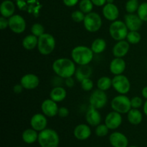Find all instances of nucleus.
I'll return each mask as SVG.
<instances>
[{
  "mask_svg": "<svg viewBox=\"0 0 147 147\" xmlns=\"http://www.w3.org/2000/svg\"><path fill=\"white\" fill-rule=\"evenodd\" d=\"M134 1H138V0H134Z\"/></svg>",
  "mask_w": 147,
  "mask_h": 147,
  "instance_id": "obj_49",
  "label": "nucleus"
},
{
  "mask_svg": "<svg viewBox=\"0 0 147 147\" xmlns=\"http://www.w3.org/2000/svg\"><path fill=\"white\" fill-rule=\"evenodd\" d=\"M139 7V4L138 1H134V0H129L126 4V10L129 14H133L135 11L138 10Z\"/></svg>",
  "mask_w": 147,
  "mask_h": 147,
  "instance_id": "obj_35",
  "label": "nucleus"
},
{
  "mask_svg": "<svg viewBox=\"0 0 147 147\" xmlns=\"http://www.w3.org/2000/svg\"><path fill=\"white\" fill-rule=\"evenodd\" d=\"M103 15L107 20L111 22H113L117 20L119 16V10L118 7L114 4H109L107 3L105 4L103 8Z\"/></svg>",
  "mask_w": 147,
  "mask_h": 147,
  "instance_id": "obj_21",
  "label": "nucleus"
},
{
  "mask_svg": "<svg viewBox=\"0 0 147 147\" xmlns=\"http://www.w3.org/2000/svg\"><path fill=\"white\" fill-rule=\"evenodd\" d=\"M128 147H138V146H128Z\"/></svg>",
  "mask_w": 147,
  "mask_h": 147,
  "instance_id": "obj_48",
  "label": "nucleus"
},
{
  "mask_svg": "<svg viewBox=\"0 0 147 147\" xmlns=\"http://www.w3.org/2000/svg\"><path fill=\"white\" fill-rule=\"evenodd\" d=\"M20 84L26 90H33L40 85V78L33 73H27L20 79Z\"/></svg>",
  "mask_w": 147,
  "mask_h": 147,
  "instance_id": "obj_14",
  "label": "nucleus"
},
{
  "mask_svg": "<svg viewBox=\"0 0 147 147\" xmlns=\"http://www.w3.org/2000/svg\"><path fill=\"white\" fill-rule=\"evenodd\" d=\"M93 5L97 6V7H102L105 5L106 3V0H91Z\"/></svg>",
  "mask_w": 147,
  "mask_h": 147,
  "instance_id": "obj_44",
  "label": "nucleus"
},
{
  "mask_svg": "<svg viewBox=\"0 0 147 147\" xmlns=\"http://www.w3.org/2000/svg\"><path fill=\"white\" fill-rule=\"evenodd\" d=\"M129 33V29L124 22L116 20L112 22L109 27V34L116 41H121L126 38Z\"/></svg>",
  "mask_w": 147,
  "mask_h": 147,
  "instance_id": "obj_5",
  "label": "nucleus"
},
{
  "mask_svg": "<svg viewBox=\"0 0 147 147\" xmlns=\"http://www.w3.org/2000/svg\"><path fill=\"white\" fill-rule=\"evenodd\" d=\"M112 110L121 114L127 113L131 109V99L126 95L120 94L112 99L111 102Z\"/></svg>",
  "mask_w": 147,
  "mask_h": 147,
  "instance_id": "obj_6",
  "label": "nucleus"
},
{
  "mask_svg": "<svg viewBox=\"0 0 147 147\" xmlns=\"http://www.w3.org/2000/svg\"><path fill=\"white\" fill-rule=\"evenodd\" d=\"M37 142L41 147H58L60 137L54 129H45L39 133Z\"/></svg>",
  "mask_w": 147,
  "mask_h": 147,
  "instance_id": "obj_3",
  "label": "nucleus"
},
{
  "mask_svg": "<svg viewBox=\"0 0 147 147\" xmlns=\"http://www.w3.org/2000/svg\"><path fill=\"white\" fill-rule=\"evenodd\" d=\"M131 109H139L143 105V100L139 96H134L131 99Z\"/></svg>",
  "mask_w": 147,
  "mask_h": 147,
  "instance_id": "obj_38",
  "label": "nucleus"
},
{
  "mask_svg": "<svg viewBox=\"0 0 147 147\" xmlns=\"http://www.w3.org/2000/svg\"><path fill=\"white\" fill-rule=\"evenodd\" d=\"M93 70L89 65H79L78 68H76L75 76L77 79L78 81L81 82L82 80H85L86 78H90V76H92Z\"/></svg>",
  "mask_w": 147,
  "mask_h": 147,
  "instance_id": "obj_22",
  "label": "nucleus"
},
{
  "mask_svg": "<svg viewBox=\"0 0 147 147\" xmlns=\"http://www.w3.org/2000/svg\"><path fill=\"white\" fill-rule=\"evenodd\" d=\"M59 107L57 102L54 101L51 98L43 100L41 104V110L44 115L47 117L53 118L57 116L58 113Z\"/></svg>",
  "mask_w": 147,
  "mask_h": 147,
  "instance_id": "obj_12",
  "label": "nucleus"
},
{
  "mask_svg": "<svg viewBox=\"0 0 147 147\" xmlns=\"http://www.w3.org/2000/svg\"><path fill=\"white\" fill-rule=\"evenodd\" d=\"M52 68L57 76L65 79L75 76L76 66V63L73 60L62 57L53 62Z\"/></svg>",
  "mask_w": 147,
  "mask_h": 147,
  "instance_id": "obj_1",
  "label": "nucleus"
},
{
  "mask_svg": "<svg viewBox=\"0 0 147 147\" xmlns=\"http://www.w3.org/2000/svg\"><path fill=\"white\" fill-rule=\"evenodd\" d=\"M9 27V21L8 18H6L1 16L0 17V29L1 30H4Z\"/></svg>",
  "mask_w": 147,
  "mask_h": 147,
  "instance_id": "obj_40",
  "label": "nucleus"
},
{
  "mask_svg": "<svg viewBox=\"0 0 147 147\" xmlns=\"http://www.w3.org/2000/svg\"><path fill=\"white\" fill-rule=\"evenodd\" d=\"M67 96V91L62 86L54 87L50 93V98L54 101L59 103L65 99Z\"/></svg>",
  "mask_w": 147,
  "mask_h": 147,
  "instance_id": "obj_24",
  "label": "nucleus"
},
{
  "mask_svg": "<svg viewBox=\"0 0 147 147\" xmlns=\"http://www.w3.org/2000/svg\"><path fill=\"white\" fill-rule=\"evenodd\" d=\"M16 147H21V146H16Z\"/></svg>",
  "mask_w": 147,
  "mask_h": 147,
  "instance_id": "obj_50",
  "label": "nucleus"
},
{
  "mask_svg": "<svg viewBox=\"0 0 147 147\" xmlns=\"http://www.w3.org/2000/svg\"><path fill=\"white\" fill-rule=\"evenodd\" d=\"M142 95L144 97V98L147 100V86H145V87L142 89Z\"/></svg>",
  "mask_w": 147,
  "mask_h": 147,
  "instance_id": "obj_45",
  "label": "nucleus"
},
{
  "mask_svg": "<svg viewBox=\"0 0 147 147\" xmlns=\"http://www.w3.org/2000/svg\"><path fill=\"white\" fill-rule=\"evenodd\" d=\"M56 41L55 37L50 33H45L38 37L37 50L42 55H48L54 51Z\"/></svg>",
  "mask_w": 147,
  "mask_h": 147,
  "instance_id": "obj_4",
  "label": "nucleus"
},
{
  "mask_svg": "<svg viewBox=\"0 0 147 147\" xmlns=\"http://www.w3.org/2000/svg\"><path fill=\"white\" fill-rule=\"evenodd\" d=\"M9 28L15 34H22L26 30L27 24L23 17L20 14H14L8 18Z\"/></svg>",
  "mask_w": 147,
  "mask_h": 147,
  "instance_id": "obj_10",
  "label": "nucleus"
},
{
  "mask_svg": "<svg viewBox=\"0 0 147 147\" xmlns=\"http://www.w3.org/2000/svg\"><path fill=\"white\" fill-rule=\"evenodd\" d=\"M102 24V18L98 13L92 11L86 14L83 21V26L88 32L92 33L96 32L101 28Z\"/></svg>",
  "mask_w": 147,
  "mask_h": 147,
  "instance_id": "obj_7",
  "label": "nucleus"
},
{
  "mask_svg": "<svg viewBox=\"0 0 147 147\" xmlns=\"http://www.w3.org/2000/svg\"><path fill=\"white\" fill-rule=\"evenodd\" d=\"M15 11V6L10 0H4L0 5V13L1 16L6 18H9L14 15Z\"/></svg>",
  "mask_w": 147,
  "mask_h": 147,
  "instance_id": "obj_23",
  "label": "nucleus"
},
{
  "mask_svg": "<svg viewBox=\"0 0 147 147\" xmlns=\"http://www.w3.org/2000/svg\"><path fill=\"white\" fill-rule=\"evenodd\" d=\"M63 1L65 5L67 6V7H71L76 5L79 1V0H63Z\"/></svg>",
  "mask_w": 147,
  "mask_h": 147,
  "instance_id": "obj_42",
  "label": "nucleus"
},
{
  "mask_svg": "<svg viewBox=\"0 0 147 147\" xmlns=\"http://www.w3.org/2000/svg\"><path fill=\"white\" fill-rule=\"evenodd\" d=\"M39 134L37 131L32 128L31 129H27L23 131L22 134V139L24 143L27 144H32L38 140Z\"/></svg>",
  "mask_w": 147,
  "mask_h": 147,
  "instance_id": "obj_25",
  "label": "nucleus"
},
{
  "mask_svg": "<svg viewBox=\"0 0 147 147\" xmlns=\"http://www.w3.org/2000/svg\"><path fill=\"white\" fill-rule=\"evenodd\" d=\"M137 14L143 22H147V2H144L139 5Z\"/></svg>",
  "mask_w": 147,
  "mask_h": 147,
  "instance_id": "obj_34",
  "label": "nucleus"
},
{
  "mask_svg": "<svg viewBox=\"0 0 147 147\" xmlns=\"http://www.w3.org/2000/svg\"><path fill=\"white\" fill-rule=\"evenodd\" d=\"M31 33L35 35L36 37H40L45 33L44 26L40 23H34L31 27Z\"/></svg>",
  "mask_w": 147,
  "mask_h": 147,
  "instance_id": "obj_32",
  "label": "nucleus"
},
{
  "mask_svg": "<svg viewBox=\"0 0 147 147\" xmlns=\"http://www.w3.org/2000/svg\"><path fill=\"white\" fill-rule=\"evenodd\" d=\"M126 39L129 44L136 45L140 42L142 36L138 31H129Z\"/></svg>",
  "mask_w": 147,
  "mask_h": 147,
  "instance_id": "obj_30",
  "label": "nucleus"
},
{
  "mask_svg": "<svg viewBox=\"0 0 147 147\" xmlns=\"http://www.w3.org/2000/svg\"><path fill=\"white\" fill-rule=\"evenodd\" d=\"M38 37L34 34H28L24 37L22 42V47L27 50H32L37 47Z\"/></svg>",
  "mask_w": 147,
  "mask_h": 147,
  "instance_id": "obj_27",
  "label": "nucleus"
},
{
  "mask_svg": "<svg viewBox=\"0 0 147 147\" xmlns=\"http://www.w3.org/2000/svg\"><path fill=\"white\" fill-rule=\"evenodd\" d=\"M89 103L90 106L98 110L103 109L108 103V97L106 91L100 89L93 90L89 98Z\"/></svg>",
  "mask_w": 147,
  "mask_h": 147,
  "instance_id": "obj_9",
  "label": "nucleus"
},
{
  "mask_svg": "<svg viewBox=\"0 0 147 147\" xmlns=\"http://www.w3.org/2000/svg\"><path fill=\"white\" fill-rule=\"evenodd\" d=\"M127 119L129 123L132 125H139L143 120V114L136 109H131L127 113Z\"/></svg>",
  "mask_w": 147,
  "mask_h": 147,
  "instance_id": "obj_26",
  "label": "nucleus"
},
{
  "mask_svg": "<svg viewBox=\"0 0 147 147\" xmlns=\"http://www.w3.org/2000/svg\"><path fill=\"white\" fill-rule=\"evenodd\" d=\"M143 110H144V114L147 116V100L144 102V103Z\"/></svg>",
  "mask_w": 147,
  "mask_h": 147,
  "instance_id": "obj_46",
  "label": "nucleus"
},
{
  "mask_svg": "<svg viewBox=\"0 0 147 147\" xmlns=\"http://www.w3.org/2000/svg\"><path fill=\"white\" fill-rule=\"evenodd\" d=\"M110 129L108 128V126L106 124H100L96 126V129H95V134L98 137H104V136H107L109 131Z\"/></svg>",
  "mask_w": 147,
  "mask_h": 147,
  "instance_id": "obj_33",
  "label": "nucleus"
},
{
  "mask_svg": "<svg viewBox=\"0 0 147 147\" xmlns=\"http://www.w3.org/2000/svg\"><path fill=\"white\" fill-rule=\"evenodd\" d=\"M30 126L31 128L39 132L47 129V116L43 113H36L33 115L30 119Z\"/></svg>",
  "mask_w": 147,
  "mask_h": 147,
  "instance_id": "obj_15",
  "label": "nucleus"
},
{
  "mask_svg": "<svg viewBox=\"0 0 147 147\" xmlns=\"http://www.w3.org/2000/svg\"><path fill=\"white\" fill-rule=\"evenodd\" d=\"M73 134L78 140L85 141L91 136V129L88 125L81 123L76 126L73 131Z\"/></svg>",
  "mask_w": 147,
  "mask_h": 147,
  "instance_id": "obj_19",
  "label": "nucleus"
},
{
  "mask_svg": "<svg viewBox=\"0 0 147 147\" xmlns=\"http://www.w3.org/2000/svg\"><path fill=\"white\" fill-rule=\"evenodd\" d=\"M106 42L103 38H96L92 42L90 49L95 54H100L106 49Z\"/></svg>",
  "mask_w": 147,
  "mask_h": 147,
  "instance_id": "obj_28",
  "label": "nucleus"
},
{
  "mask_svg": "<svg viewBox=\"0 0 147 147\" xmlns=\"http://www.w3.org/2000/svg\"><path fill=\"white\" fill-rule=\"evenodd\" d=\"M126 67V63L123 58L114 57L109 65L111 73L114 76L123 74Z\"/></svg>",
  "mask_w": 147,
  "mask_h": 147,
  "instance_id": "obj_18",
  "label": "nucleus"
},
{
  "mask_svg": "<svg viewBox=\"0 0 147 147\" xmlns=\"http://www.w3.org/2000/svg\"><path fill=\"white\" fill-rule=\"evenodd\" d=\"M93 52L90 47L84 45L76 46L72 50V60L78 65H89L93 59Z\"/></svg>",
  "mask_w": 147,
  "mask_h": 147,
  "instance_id": "obj_2",
  "label": "nucleus"
},
{
  "mask_svg": "<svg viewBox=\"0 0 147 147\" xmlns=\"http://www.w3.org/2000/svg\"><path fill=\"white\" fill-rule=\"evenodd\" d=\"M112 87L119 94L126 95L130 91L131 83L126 76L118 75L112 78Z\"/></svg>",
  "mask_w": 147,
  "mask_h": 147,
  "instance_id": "obj_8",
  "label": "nucleus"
},
{
  "mask_svg": "<svg viewBox=\"0 0 147 147\" xmlns=\"http://www.w3.org/2000/svg\"><path fill=\"white\" fill-rule=\"evenodd\" d=\"M79 8L80 11L86 14L92 12L93 8V4L91 0H81L79 3Z\"/></svg>",
  "mask_w": 147,
  "mask_h": 147,
  "instance_id": "obj_31",
  "label": "nucleus"
},
{
  "mask_svg": "<svg viewBox=\"0 0 147 147\" xmlns=\"http://www.w3.org/2000/svg\"><path fill=\"white\" fill-rule=\"evenodd\" d=\"M23 89H24V88H23V86L20 83V84L15 85V86L13 87V92H14V93H16V94H19V93L22 92Z\"/></svg>",
  "mask_w": 147,
  "mask_h": 147,
  "instance_id": "obj_43",
  "label": "nucleus"
},
{
  "mask_svg": "<svg viewBox=\"0 0 147 147\" xmlns=\"http://www.w3.org/2000/svg\"><path fill=\"white\" fill-rule=\"evenodd\" d=\"M122 121L123 119L121 114L114 111L108 113L105 118V124L110 130H116L120 127Z\"/></svg>",
  "mask_w": 147,
  "mask_h": 147,
  "instance_id": "obj_11",
  "label": "nucleus"
},
{
  "mask_svg": "<svg viewBox=\"0 0 147 147\" xmlns=\"http://www.w3.org/2000/svg\"><path fill=\"white\" fill-rule=\"evenodd\" d=\"M112 87V79L108 76H102L98 80L97 88L98 89L106 91Z\"/></svg>",
  "mask_w": 147,
  "mask_h": 147,
  "instance_id": "obj_29",
  "label": "nucleus"
},
{
  "mask_svg": "<svg viewBox=\"0 0 147 147\" xmlns=\"http://www.w3.org/2000/svg\"><path fill=\"white\" fill-rule=\"evenodd\" d=\"M101 115L98 110L90 106L86 114V120L88 124L91 126H97L101 122Z\"/></svg>",
  "mask_w": 147,
  "mask_h": 147,
  "instance_id": "obj_20",
  "label": "nucleus"
},
{
  "mask_svg": "<svg viewBox=\"0 0 147 147\" xmlns=\"http://www.w3.org/2000/svg\"><path fill=\"white\" fill-rule=\"evenodd\" d=\"M85 17H86V14L83 13L82 11H80V10H76V11H74L71 14L72 20H73V21H74L76 23L83 22Z\"/></svg>",
  "mask_w": 147,
  "mask_h": 147,
  "instance_id": "obj_36",
  "label": "nucleus"
},
{
  "mask_svg": "<svg viewBox=\"0 0 147 147\" xmlns=\"http://www.w3.org/2000/svg\"><path fill=\"white\" fill-rule=\"evenodd\" d=\"M65 84L67 88H73L75 86V80L73 77L67 78L65 79L64 81Z\"/></svg>",
  "mask_w": 147,
  "mask_h": 147,
  "instance_id": "obj_41",
  "label": "nucleus"
},
{
  "mask_svg": "<svg viewBox=\"0 0 147 147\" xmlns=\"http://www.w3.org/2000/svg\"><path fill=\"white\" fill-rule=\"evenodd\" d=\"M146 23H147V22H146Z\"/></svg>",
  "mask_w": 147,
  "mask_h": 147,
  "instance_id": "obj_51",
  "label": "nucleus"
},
{
  "mask_svg": "<svg viewBox=\"0 0 147 147\" xmlns=\"http://www.w3.org/2000/svg\"><path fill=\"white\" fill-rule=\"evenodd\" d=\"M109 142L113 147H128L129 145V140L126 135L119 131L111 134Z\"/></svg>",
  "mask_w": 147,
  "mask_h": 147,
  "instance_id": "obj_16",
  "label": "nucleus"
},
{
  "mask_svg": "<svg viewBox=\"0 0 147 147\" xmlns=\"http://www.w3.org/2000/svg\"><path fill=\"white\" fill-rule=\"evenodd\" d=\"M113 1H114V0H106V2L109 3V4H113Z\"/></svg>",
  "mask_w": 147,
  "mask_h": 147,
  "instance_id": "obj_47",
  "label": "nucleus"
},
{
  "mask_svg": "<svg viewBox=\"0 0 147 147\" xmlns=\"http://www.w3.org/2000/svg\"><path fill=\"white\" fill-rule=\"evenodd\" d=\"M69 110L67 108L64 107H60L58 109V113H57V115L60 116V118H66L69 116Z\"/></svg>",
  "mask_w": 147,
  "mask_h": 147,
  "instance_id": "obj_39",
  "label": "nucleus"
},
{
  "mask_svg": "<svg viewBox=\"0 0 147 147\" xmlns=\"http://www.w3.org/2000/svg\"><path fill=\"white\" fill-rule=\"evenodd\" d=\"M81 88L84 91H90L93 88V82L90 78H86L80 82Z\"/></svg>",
  "mask_w": 147,
  "mask_h": 147,
  "instance_id": "obj_37",
  "label": "nucleus"
},
{
  "mask_svg": "<svg viewBox=\"0 0 147 147\" xmlns=\"http://www.w3.org/2000/svg\"><path fill=\"white\" fill-rule=\"evenodd\" d=\"M126 27H128L129 31H139L142 27L143 21L142 19L139 17L138 14H129L124 16V21Z\"/></svg>",
  "mask_w": 147,
  "mask_h": 147,
  "instance_id": "obj_13",
  "label": "nucleus"
},
{
  "mask_svg": "<svg viewBox=\"0 0 147 147\" xmlns=\"http://www.w3.org/2000/svg\"><path fill=\"white\" fill-rule=\"evenodd\" d=\"M130 49V44L126 40L117 41L112 49V53L115 57L123 58L128 54Z\"/></svg>",
  "mask_w": 147,
  "mask_h": 147,
  "instance_id": "obj_17",
  "label": "nucleus"
}]
</instances>
